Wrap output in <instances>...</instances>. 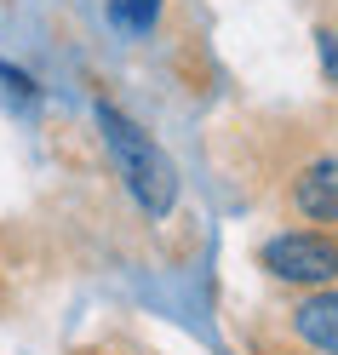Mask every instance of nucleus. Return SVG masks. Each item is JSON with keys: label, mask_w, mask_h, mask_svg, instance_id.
Returning <instances> with one entry per match:
<instances>
[{"label": "nucleus", "mask_w": 338, "mask_h": 355, "mask_svg": "<svg viewBox=\"0 0 338 355\" xmlns=\"http://www.w3.org/2000/svg\"><path fill=\"white\" fill-rule=\"evenodd\" d=\"M92 121L103 132V149H109V161H115L121 172V184L132 189V201L144 207V218H167L178 207V172L161 149H155V138L126 115V109H115L109 98L92 103Z\"/></svg>", "instance_id": "1"}, {"label": "nucleus", "mask_w": 338, "mask_h": 355, "mask_svg": "<svg viewBox=\"0 0 338 355\" xmlns=\"http://www.w3.org/2000/svg\"><path fill=\"white\" fill-rule=\"evenodd\" d=\"M258 263L269 281L281 286H304V293H321V286H338V241L327 230H287L269 235L258 247Z\"/></svg>", "instance_id": "2"}, {"label": "nucleus", "mask_w": 338, "mask_h": 355, "mask_svg": "<svg viewBox=\"0 0 338 355\" xmlns=\"http://www.w3.org/2000/svg\"><path fill=\"white\" fill-rule=\"evenodd\" d=\"M287 207L304 224H338V155H315L287 178Z\"/></svg>", "instance_id": "3"}, {"label": "nucleus", "mask_w": 338, "mask_h": 355, "mask_svg": "<svg viewBox=\"0 0 338 355\" xmlns=\"http://www.w3.org/2000/svg\"><path fill=\"white\" fill-rule=\"evenodd\" d=\"M287 327L310 355H338V286H321V293H304L287 309Z\"/></svg>", "instance_id": "4"}, {"label": "nucleus", "mask_w": 338, "mask_h": 355, "mask_svg": "<svg viewBox=\"0 0 338 355\" xmlns=\"http://www.w3.org/2000/svg\"><path fill=\"white\" fill-rule=\"evenodd\" d=\"M115 24L121 29H155V17H161V0H115Z\"/></svg>", "instance_id": "5"}, {"label": "nucleus", "mask_w": 338, "mask_h": 355, "mask_svg": "<svg viewBox=\"0 0 338 355\" xmlns=\"http://www.w3.org/2000/svg\"><path fill=\"white\" fill-rule=\"evenodd\" d=\"M315 52H321V75H327V86H338V35L321 29V35H315Z\"/></svg>", "instance_id": "6"}, {"label": "nucleus", "mask_w": 338, "mask_h": 355, "mask_svg": "<svg viewBox=\"0 0 338 355\" xmlns=\"http://www.w3.org/2000/svg\"><path fill=\"white\" fill-rule=\"evenodd\" d=\"M0 80H6V86H12L17 98H35V80H29L24 69H12V63H0Z\"/></svg>", "instance_id": "7"}, {"label": "nucleus", "mask_w": 338, "mask_h": 355, "mask_svg": "<svg viewBox=\"0 0 338 355\" xmlns=\"http://www.w3.org/2000/svg\"><path fill=\"white\" fill-rule=\"evenodd\" d=\"M258 355H304V349H258Z\"/></svg>", "instance_id": "8"}, {"label": "nucleus", "mask_w": 338, "mask_h": 355, "mask_svg": "<svg viewBox=\"0 0 338 355\" xmlns=\"http://www.w3.org/2000/svg\"><path fill=\"white\" fill-rule=\"evenodd\" d=\"M86 355H98V349H86Z\"/></svg>", "instance_id": "9"}]
</instances>
